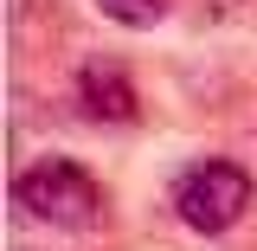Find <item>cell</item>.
<instances>
[{
    "label": "cell",
    "mask_w": 257,
    "mask_h": 251,
    "mask_svg": "<svg viewBox=\"0 0 257 251\" xmlns=\"http://www.w3.org/2000/svg\"><path fill=\"white\" fill-rule=\"evenodd\" d=\"M13 200L39 225H52V232H96V225H109V200H103V187L77 161H32L13 181Z\"/></svg>",
    "instance_id": "cell-1"
},
{
    "label": "cell",
    "mask_w": 257,
    "mask_h": 251,
    "mask_svg": "<svg viewBox=\"0 0 257 251\" xmlns=\"http://www.w3.org/2000/svg\"><path fill=\"white\" fill-rule=\"evenodd\" d=\"M174 213H180L187 232L219 238V232H231V225L251 213V174H244L238 161H225V155L193 161L187 174L174 181Z\"/></svg>",
    "instance_id": "cell-2"
},
{
    "label": "cell",
    "mask_w": 257,
    "mask_h": 251,
    "mask_svg": "<svg viewBox=\"0 0 257 251\" xmlns=\"http://www.w3.org/2000/svg\"><path fill=\"white\" fill-rule=\"evenodd\" d=\"M77 103L90 110L96 123H135L142 103H135V84L116 58H84L77 64Z\"/></svg>",
    "instance_id": "cell-3"
},
{
    "label": "cell",
    "mask_w": 257,
    "mask_h": 251,
    "mask_svg": "<svg viewBox=\"0 0 257 251\" xmlns=\"http://www.w3.org/2000/svg\"><path fill=\"white\" fill-rule=\"evenodd\" d=\"M96 13L122 32H148V26L167 20V0H96Z\"/></svg>",
    "instance_id": "cell-4"
}]
</instances>
